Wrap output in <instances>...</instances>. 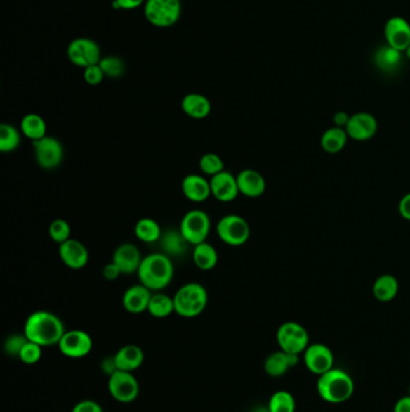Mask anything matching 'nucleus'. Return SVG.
Segmentation results:
<instances>
[{
    "label": "nucleus",
    "mask_w": 410,
    "mask_h": 412,
    "mask_svg": "<svg viewBox=\"0 0 410 412\" xmlns=\"http://www.w3.org/2000/svg\"><path fill=\"white\" fill-rule=\"evenodd\" d=\"M64 333L65 328L58 316L48 311H35L25 321L23 334L28 340L47 347L58 345Z\"/></svg>",
    "instance_id": "obj_1"
},
{
    "label": "nucleus",
    "mask_w": 410,
    "mask_h": 412,
    "mask_svg": "<svg viewBox=\"0 0 410 412\" xmlns=\"http://www.w3.org/2000/svg\"><path fill=\"white\" fill-rule=\"evenodd\" d=\"M175 268L165 253H151L143 258L138 270V280L151 290H161L171 283Z\"/></svg>",
    "instance_id": "obj_2"
},
{
    "label": "nucleus",
    "mask_w": 410,
    "mask_h": 412,
    "mask_svg": "<svg viewBox=\"0 0 410 412\" xmlns=\"http://www.w3.org/2000/svg\"><path fill=\"white\" fill-rule=\"evenodd\" d=\"M354 388L355 385L352 376L336 368L320 375L317 382L319 396L331 404H340L350 399Z\"/></svg>",
    "instance_id": "obj_3"
},
{
    "label": "nucleus",
    "mask_w": 410,
    "mask_h": 412,
    "mask_svg": "<svg viewBox=\"0 0 410 412\" xmlns=\"http://www.w3.org/2000/svg\"><path fill=\"white\" fill-rule=\"evenodd\" d=\"M175 312L180 317L193 318L205 311L209 295L205 287L197 282H189L180 287L173 297Z\"/></svg>",
    "instance_id": "obj_4"
},
{
    "label": "nucleus",
    "mask_w": 410,
    "mask_h": 412,
    "mask_svg": "<svg viewBox=\"0 0 410 412\" xmlns=\"http://www.w3.org/2000/svg\"><path fill=\"white\" fill-rule=\"evenodd\" d=\"M182 5L180 0H146L145 16L151 25L168 28L180 20Z\"/></svg>",
    "instance_id": "obj_5"
},
{
    "label": "nucleus",
    "mask_w": 410,
    "mask_h": 412,
    "mask_svg": "<svg viewBox=\"0 0 410 412\" xmlns=\"http://www.w3.org/2000/svg\"><path fill=\"white\" fill-rule=\"evenodd\" d=\"M217 234L229 246H242L251 236V227L239 214H226L217 224Z\"/></svg>",
    "instance_id": "obj_6"
},
{
    "label": "nucleus",
    "mask_w": 410,
    "mask_h": 412,
    "mask_svg": "<svg viewBox=\"0 0 410 412\" xmlns=\"http://www.w3.org/2000/svg\"><path fill=\"white\" fill-rule=\"evenodd\" d=\"M277 341L282 351L288 354H300L310 346V337L306 328L296 322H285L277 332Z\"/></svg>",
    "instance_id": "obj_7"
},
{
    "label": "nucleus",
    "mask_w": 410,
    "mask_h": 412,
    "mask_svg": "<svg viewBox=\"0 0 410 412\" xmlns=\"http://www.w3.org/2000/svg\"><path fill=\"white\" fill-rule=\"evenodd\" d=\"M180 231L189 244L193 246L205 243L211 231L209 214L202 210L189 211L180 221Z\"/></svg>",
    "instance_id": "obj_8"
},
{
    "label": "nucleus",
    "mask_w": 410,
    "mask_h": 412,
    "mask_svg": "<svg viewBox=\"0 0 410 412\" xmlns=\"http://www.w3.org/2000/svg\"><path fill=\"white\" fill-rule=\"evenodd\" d=\"M107 387L113 399L123 404L134 401L140 393L138 379L128 371H116L110 375Z\"/></svg>",
    "instance_id": "obj_9"
},
{
    "label": "nucleus",
    "mask_w": 410,
    "mask_h": 412,
    "mask_svg": "<svg viewBox=\"0 0 410 412\" xmlns=\"http://www.w3.org/2000/svg\"><path fill=\"white\" fill-rule=\"evenodd\" d=\"M67 58L76 67H86L100 63V47L92 39L77 38L67 46Z\"/></svg>",
    "instance_id": "obj_10"
},
{
    "label": "nucleus",
    "mask_w": 410,
    "mask_h": 412,
    "mask_svg": "<svg viewBox=\"0 0 410 412\" xmlns=\"http://www.w3.org/2000/svg\"><path fill=\"white\" fill-rule=\"evenodd\" d=\"M34 156L42 169L52 170L60 165L64 158L63 145L57 138L46 135L42 139L33 141Z\"/></svg>",
    "instance_id": "obj_11"
},
{
    "label": "nucleus",
    "mask_w": 410,
    "mask_h": 412,
    "mask_svg": "<svg viewBox=\"0 0 410 412\" xmlns=\"http://www.w3.org/2000/svg\"><path fill=\"white\" fill-rule=\"evenodd\" d=\"M60 352L67 358L80 359L87 357L93 349V340L88 333L80 329H72L64 333L58 344Z\"/></svg>",
    "instance_id": "obj_12"
},
{
    "label": "nucleus",
    "mask_w": 410,
    "mask_h": 412,
    "mask_svg": "<svg viewBox=\"0 0 410 412\" xmlns=\"http://www.w3.org/2000/svg\"><path fill=\"white\" fill-rule=\"evenodd\" d=\"M303 359L307 369L315 375L325 374L333 368L335 357L326 345L312 344L303 352Z\"/></svg>",
    "instance_id": "obj_13"
},
{
    "label": "nucleus",
    "mask_w": 410,
    "mask_h": 412,
    "mask_svg": "<svg viewBox=\"0 0 410 412\" xmlns=\"http://www.w3.org/2000/svg\"><path fill=\"white\" fill-rule=\"evenodd\" d=\"M386 44L401 52L410 45V23L401 16L390 17L384 28Z\"/></svg>",
    "instance_id": "obj_14"
},
{
    "label": "nucleus",
    "mask_w": 410,
    "mask_h": 412,
    "mask_svg": "<svg viewBox=\"0 0 410 412\" xmlns=\"http://www.w3.org/2000/svg\"><path fill=\"white\" fill-rule=\"evenodd\" d=\"M58 251L60 259L70 269L80 270L88 264V250L79 240H67L59 245Z\"/></svg>",
    "instance_id": "obj_15"
},
{
    "label": "nucleus",
    "mask_w": 410,
    "mask_h": 412,
    "mask_svg": "<svg viewBox=\"0 0 410 412\" xmlns=\"http://www.w3.org/2000/svg\"><path fill=\"white\" fill-rule=\"evenodd\" d=\"M377 120L373 115L367 114V112L352 115L345 127L348 135L356 141L372 139L377 133Z\"/></svg>",
    "instance_id": "obj_16"
},
{
    "label": "nucleus",
    "mask_w": 410,
    "mask_h": 412,
    "mask_svg": "<svg viewBox=\"0 0 410 412\" xmlns=\"http://www.w3.org/2000/svg\"><path fill=\"white\" fill-rule=\"evenodd\" d=\"M209 184L212 195L219 202H232L239 194L237 179L226 170L211 177Z\"/></svg>",
    "instance_id": "obj_17"
},
{
    "label": "nucleus",
    "mask_w": 410,
    "mask_h": 412,
    "mask_svg": "<svg viewBox=\"0 0 410 412\" xmlns=\"http://www.w3.org/2000/svg\"><path fill=\"white\" fill-rule=\"evenodd\" d=\"M143 259L140 250L130 243L119 245L112 257V262L119 268L121 275L138 273Z\"/></svg>",
    "instance_id": "obj_18"
},
{
    "label": "nucleus",
    "mask_w": 410,
    "mask_h": 412,
    "mask_svg": "<svg viewBox=\"0 0 410 412\" xmlns=\"http://www.w3.org/2000/svg\"><path fill=\"white\" fill-rule=\"evenodd\" d=\"M152 298V290L143 286V283L128 288L123 295L121 304L129 314H143L147 311Z\"/></svg>",
    "instance_id": "obj_19"
},
{
    "label": "nucleus",
    "mask_w": 410,
    "mask_h": 412,
    "mask_svg": "<svg viewBox=\"0 0 410 412\" xmlns=\"http://www.w3.org/2000/svg\"><path fill=\"white\" fill-rule=\"evenodd\" d=\"M239 193L248 198H258L266 190V181L261 174L253 169H244L236 176Z\"/></svg>",
    "instance_id": "obj_20"
},
{
    "label": "nucleus",
    "mask_w": 410,
    "mask_h": 412,
    "mask_svg": "<svg viewBox=\"0 0 410 412\" xmlns=\"http://www.w3.org/2000/svg\"><path fill=\"white\" fill-rule=\"evenodd\" d=\"M182 192L185 194V198L193 202H205L212 195L209 181L197 174H192L183 179Z\"/></svg>",
    "instance_id": "obj_21"
},
{
    "label": "nucleus",
    "mask_w": 410,
    "mask_h": 412,
    "mask_svg": "<svg viewBox=\"0 0 410 412\" xmlns=\"http://www.w3.org/2000/svg\"><path fill=\"white\" fill-rule=\"evenodd\" d=\"M113 359L117 371L133 373L143 366L145 354L140 346L130 344L118 349L117 354L113 356Z\"/></svg>",
    "instance_id": "obj_22"
},
{
    "label": "nucleus",
    "mask_w": 410,
    "mask_h": 412,
    "mask_svg": "<svg viewBox=\"0 0 410 412\" xmlns=\"http://www.w3.org/2000/svg\"><path fill=\"white\" fill-rule=\"evenodd\" d=\"M298 354H288L281 349L268 356L267 359L265 361V371L271 378H281L286 374L289 369L298 366Z\"/></svg>",
    "instance_id": "obj_23"
},
{
    "label": "nucleus",
    "mask_w": 410,
    "mask_h": 412,
    "mask_svg": "<svg viewBox=\"0 0 410 412\" xmlns=\"http://www.w3.org/2000/svg\"><path fill=\"white\" fill-rule=\"evenodd\" d=\"M158 243L163 250V253L170 258L183 256L190 246L180 229H168L164 231Z\"/></svg>",
    "instance_id": "obj_24"
},
{
    "label": "nucleus",
    "mask_w": 410,
    "mask_h": 412,
    "mask_svg": "<svg viewBox=\"0 0 410 412\" xmlns=\"http://www.w3.org/2000/svg\"><path fill=\"white\" fill-rule=\"evenodd\" d=\"M182 110L189 117L204 120L211 114L212 105L209 98L199 93H189L182 101Z\"/></svg>",
    "instance_id": "obj_25"
},
{
    "label": "nucleus",
    "mask_w": 410,
    "mask_h": 412,
    "mask_svg": "<svg viewBox=\"0 0 410 412\" xmlns=\"http://www.w3.org/2000/svg\"><path fill=\"white\" fill-rule=\"evenodd\" d=\"M376 67L384 72H397L402 64V52L389 46L388 44L378 49L374 53Z\"/></svg>",
    "instance_id": "obj_26"
},
{
    "label": "nucleus",
    "mask_w": 410,
    "mask_h": 412,
    "mask_svg": "<svg viewBox=\"0 0 410 412\" xmlns=\"http://www.w3.org/2000/svg\"><path fill=\"white\" fill-rule=\"evenodd\" d=\"M348 138H349V135H348L345 128H340V127L330 128L322 134V150L329 152V153H338L345 148Z\"/></svg>",
    "instance_id": "obj_27"
},
{
    "label": "nucleus",
    "mask_w": 410,
    "mask_h": 412,
    "mask_svg": "<svg viewBox=\"0 0 410 412\" xmlns=\"http://www.w3.org/2000/svg\"><path fill=\"white\" fill-rule=\"evenodd\" d=\"M194 263L200 270L213 269L218 263L217 250L209 244V243H202V244L195 245L193 250Z\"/></svg>",
    "instance_id": "obj_28"
},
{
    "label": "nucleus",
    "mask_w": 410,
    "mask_h": 412,
    "mask_svg": "<svg viewBox=\"0 0 410 412\" xmlns=\"http://www.w3.org/2000/svg\"><path fill=\"white\" fill-rule=\"evenodd\" d=\"M46 122L45 120L37 114L25 115L22 118L21 131L25 136L32 141L42 139L46 136Z\"/></svg>",
    "instance_id": "obj_29"
},
{
    "label": "nucleus",
    "mask_w": 410,
    "mask_h": 412,
    "mask_svg": "<svg viewBox=\"0 0 410 412\" xmlns=\"http://www.w3.org/2000/svg\"><path fill=\"white\" fill-rule=\"evenodd\" d=\"M163 234V231L160 228L157 221L150 217H145L138 221L135 226V236H138V240L146 244H153L158 243L160 236Z\"/></svg>",
    "instance_id": "obj_30"
},
{
    "label": "nucleus",
    "mask_w": 410,
    "mask_h": 412,
    "mask_svg": "<svg viewBox=\"0 0 410 412\" xmlns=\"http://www.w3.org/2000/svg\"><path fill=\"white\" fill-rule=\"evenodd\" d=\"M398 281L392 275H383L377 278L373 286V295L379 302H390L397 295Z\"/></svg>",
    "instance_id": "obj_31"
},
{
    "label": "nucleus",
    "mask_w": 410,
    "mask_h": 412,
    "mask_svg": "<svg viewBox=\"0 0 410 412\" xmlns=\"http://www.w3.org/2000/svg\"><path fill=\"white\" fill-rule=\"evenodd\" d=\"M147 311L150 312L155 318H165L175 312L173 298L164 293L152 295L151 302Z\"/></svg>",
    "instance_id": "obj_32"
},
{
    "label": "nucleus",
    "mask_w": 410,
    "mask_h": 412,
    "mask_svg": "<svg viewBox=\"0 0 410 412\" xmlns=\"http://www.w3.org/2000/svg\"><path fill=\"white\" fill-rule=\"evenodd\" d=\"M21 145V133L16 127L8 123L0 126V151L4 153L15 151Z\"/></svg>",
    "instance_id": "obj_33"
},
{
    "label": "nucleus",
    "mask_w": 410,
    "mask_h": 412,
    "mask_svg": "<svg viewBox=\"0 0 410 412\" xmlns=\"http://www.w3.org/2000/svg\"><path fill=\"white\" fill-rule=\"evenodd\" d=\"M270 412H295L296 401L293 394L288 391H277L268 401Z\"/></svg>",
    "instance_id": "obj_34"
},
{
    "label": "nucleus",
    "mask_w": 410,
    "mask_h": 412,
    "mask_svg": "<svg viewBox=\"0 0 410 412\" xmlns=\"http://www.w3.org/2000/svg\"><path fill=\"white\" fill-rule=\"evenodd\" d=\"M48 236L57 244H63L67 240L72 239L70 238V236H72L70 224L65 219H55L48 227Z\"/></svg>",
    "instance_id": "obj_35"
},
{
    "label": "nucleus",
    "mask_w": 410,
    "mask_h": 412,
    "mask_svg": "<svg viewBox=\"0 0 410 412\" xmlns=\"http://www.w3.org/2000/svg\"><path fill=\"white\" fill-rule=\"evenodd\" d=\"M199 165H200L202 173L211 177L225 170L224 169V162L216 153H206V155H204L200 158Z\"/></svg>",
    "instance_id": "obj_36"
},
{
    "label": "nucleus",
    "mask_w": 410,
    "mask_h": 412,
    "mask_svg": "<svg viewBox=\"0 0 410 412\" xmlns=\"http://www.w3.org/2000/svg\"><path fill=\"white\" fill-rule=\"evenodd\" d=\"M99 65L102 69L105 76L112 77V79L119 77L126 72V64L119 57H116V56H109V57L101 58Z\"/></svg>",
    "instance_id": "obj_37"
},
{
    "label": "nucleus",
    "mask_w": 410,
    "mask_h": 412,
    "mask_svg": "<svg viewBox=\"0 0 410 412\" xmlns=\"http://www.w3.org/2000/svg\"><path fill=\"white\" fill-rule=\"evenodd\" d=\"M42 347L38 344H35L33 341H27V344L23 346L21 349V354L18 358L21 359L22 363H25L27 366H33L41 359Z\"/></svg>",
    "instance_id": "obj_38"
},
{
    "label": "nucleus",
    "mask_w": 410,
    "mask_h": 412,
    "mask_svg": "<svg viewBox=\"0 0 410 412\" xmlns=\"http://www.w3.org/2000/svg\"><path fill=\"white\" fill-rule=\"evenodd\" d=\"M27 337L25 334L20 335V334H13L6 339L4 344V349L6 354H8L10 357H17L21 354V349H23V346L27 344Z\"/></svg>",
    "instance_id": "obj_39"
},
{
    "label": "nucleus",
    "mask_w": 410,
    "mask_h": 412,
    "mask_svg": "<svg viewBox=\"0 0 410 412\" xmlns=\"http://www.w3.org/2000/svg\"><path fill=\"white\" fill-rule=\"evenodd\" d=\"M84 79L91 86H98L105 79V74L99 64L86 67L84 72Z\"/></svg>",
    "instance_id": "obj_40"
},
{
    "label": "nucleus",
    "mask_w": 410,
    "mask_h": 412,
    "mask_svg": "<svg viewBox=\"0 0 410 412\" xmlns=\"http://www.w3.org/2000/svg\"><path fill=\"white\" fill-rule=\"evenodd\" d=\"M72 412H104V408L97 401L87 399L77 403Z\"/></svg>",
    "instance_id": "obj_41"
},
{
    "label": "nucleus",
    "mask_w": 410,
    "mask_h": 412,
    "mask_svg": "<svg viewBox=\"0 0 410 412\" xmlns=\"http://www.w3.org/2000/svg\"><path fill=\"white\" fill-rule=\"evenodd\" d=\"M121 275V271L118 268L117 265L114 264L113 262L106 264L102 269V276L109 281H113V280H117Z\"/></svg>",
    "instance_id": "obj_42"
},
{
    "label": "nucleus",
    "mask_w": 410,
    "mask_h": 412,
    "mask_svg": "<svg viewBox=\"0 0 410 412\" xmlns=\"http://www.w3.org/2000/svg\"><path fill=\"white\" fill-rule=\"evenodd\" d=\"M145 3V0H114L113 6L114 8H121V10H133L138 8Z\"/></svg>",
    "instance_id": "obj_43"
},
{
    "label": "nucleus",
    "mask_w": 410,
    "mask_h": 412,
    "mask_svg": "<svg viewBox=\"0 0 410 412\" xmlns=\"http://www.w3.org/2000/svg\"><path fill=\"white\" fill-rule=\"evenodd\" d=\"M398 209H399V212L402 214L403 219L410 221V193L406 194V195L401 199Z\"/></svg>",
    "instance_id": "obj_44"
},
{
    "label": "nucleus",
    "mask_w": 410,
    "mask_h": 412,
    "mask_svg": "<svg viewBox=\"0 0 410 412\" xmlns=\"http://www.w3.org/2000/svg\"><path fill=\"white\" fill-rule=\"evenodd\" d=\"M394 412H410V396L403 397L395 405Z\"/></svg>",
    "instance_id": "obj_45"
},
{
    "label": "nucleus",
    "mask_w": 410,
    "mask_h": 412,
    "mask_svg": "<svg viewBox=\"0 0 410 412\" xmlns=\"http://www.w3.org/2000/svg\"><path fill=\"white\" fill-rule=\"evenodd\" d=\"M349 120H350V116H348L345 112H337L335 115V123L336 127H340V128H345L347 127L348 122H349Z\"/></svg>",
    "instance_id": "obj_46"
},
{
    "label": "nucleus",
    "mask_w": 410,
    "mask_h": 412,
    "mask_svg": "<svg viewBox=\"0 0 410 412\" xmlns=\"http://www.w3.org/2000/svg\"><path fill=\"white\" fill-rule=\"evenodd\" d=\"M254 412H270V410H268L267 408H256V411Z\"/></svg>",
    "instance_id": "obj_47"
},
{
    "label": "nucleus",
    "mask_w": 410,
    "mask_h": 412,
    "mask_svg": "<svg viewBox=\"0 0 410 412\" xmlns=\"http://www.w3.org/2000/svg\"><path fill=\"white\" fill-rule=\"evenodd\" d=\"M406 57H408V59H409V60H410V45H409V47H408V49H406Z\"/></svg>",
    "instance_id": "obj_48"
},
{
    "label": "nucleus",
    "mask_w": 410,
    "mask_h": 412,
    "mask_svg": "<svg viewBox=\"0 0 410 412\" xmlns=\"http://www.w3.org/2000/svg\"><path fill=\"white\" fill-rule=\"evenodd\" d=\"M408 396H410V385H409V394H408Z\"/></svg>",
    "instance_id": "obj_49"
}]
</instances>
